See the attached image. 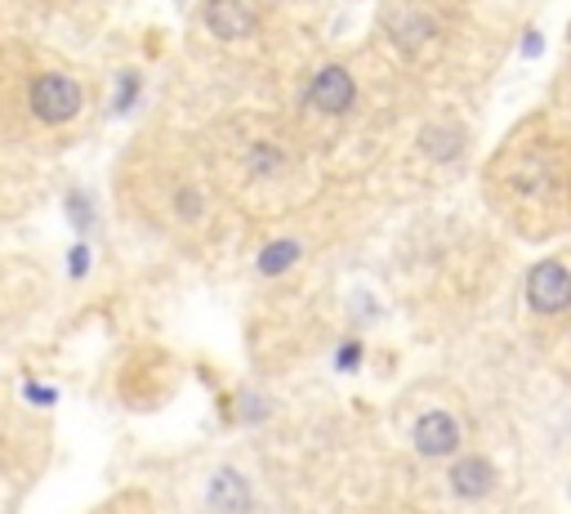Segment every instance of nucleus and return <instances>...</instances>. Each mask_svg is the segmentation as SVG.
<instances>
[{
    "mask_svg": "<svg viewBox=\"0 0 571 514\" xmlns=\"http://www.w3.org/2000/svg\"><path fill=\"white\" fill-rule=\"evenodd\" d=\"M32 113H36L41 122H50V126L72 122V117L81 113V85L67 81V76H59V72L41 76V81L32 85Z\"/></svg>",
    "mask_w": 571,
    "mask_h": 514,
    "instance_id": "1",
    "label": "nucleus"
},
{
    "mask_svg": "<svg viewBox=\"0 0 571 514\" xmlns=\"http://www.w3.org/2000/svg\"><path fill=\"white\" fill-rule=\"evenodd\" d=\"M527 300L536 314H562L567 300H571V282H567V269L558 260H544L527 273Z\"/></svg>",
    "mask_w": 571,
    "mask_h": 514,
    "instance_id": "2",
    "label": "nucleus"
},
{
    "mask_svg": "<svg viewBox=\"0 0 571 514\" xmlns=\"http://www.w3.org/2000/svg\"><path fill=\"white\" fill-rule=\"evenodd\" d=\"M251 166H255L260 175H273V170L282 166V153H277V148H255V153H251Z\"/></svg>",
    "mask_w": 571,
    "mask_h": 514,
    "instance_id": "11",
    "label": "nucleus"
},
{
    "mask_svg": "<svg viewBox=\"0 0 571 514\" xmlns=\"http://www.w3.org/2000/svg\"><path fill=\"white\" fill-rule=\"evenodd\" d=\"M389 32H393V41L406 50V54H415L429 36H433V23L424 19V14H406V19H398V23H389Z\"/></svg>",
    "mask_w": 571,
    "mask_h": 514,
    "instance_id": "8",
    "label": "nucleus"
},
{
    "mask_svg": "<svg viewBox=\"0 0 571 514\" xmlns=\"http://www.w3.org/2000/svg\"><path fill=\"white\" fill-rule=\"evenodd\" d=\"M455 448H461V426H455L446 411H429V417H420V426H415V452H424V457H451Z\"/></svg>",
    "mask_w": 571,
    "mask_h": 514,
    "instance_id": "4",
    "label": "nucleus"
},
{
    "mask_svg": "<svg viewBox=\"0 0 571 514\" xmlns=\"http://www.w3.org/2000/svg\"><path fill=\"white\" fill-rule=\"evenodd\" d=\"M451 487L461 496H469V501H478V496H487L496 487V470L483 457H465V461L451 465Z\"/></svg>",
    "mask_w": 571,
    "mask_h": 514,
    "instance_id": "6",
    "label": "nucleus"
},
{
    "mask_svg": "<svg viewBox=\"0 0 571 514\" xmlns=\"http://www.w3.org/2000/svg\"><path fill=\"white\" fill-rule=\"evenodd\" d=\"M210 505L219 514H242L251 505V483L237 470H219L214 483H210Z\"/></svg>",
    "mask_w": 571,
    "mask_h": 514,
    "instance_id": "7",
    "label": "nucleus"
},
{
    "mask_svg": "<svg viewBox=\"0 0 571 514\" xmlns=\"http://www.w3.org/2000/svg\"><path fill=\"white\" fill-rule=\"evenodd\" d=\"M420 148H424L433 161H451L455 153L465 148V135H461V130H451V126H437V130H429V135L420 139Z\"/></svg>",
    "mask_w": 571,
    "mask_h": 514,
    "instance_id": "9",
    "label": "nucleus"
},
{
    "mask_svg": "<svg viewBox=\"0 0 571 514\" xmlns=\"http://www.w3.org/2000/svg\"><path fill=\"white\" fill-rule=\"evenodd\" d=\"M353 94H358L353 76H349L345 67H335V63L321 67L317 81H313V90H308L313 108H321V113H349V108H353Z\"/></svg>",
    "mask_w": 571,
    "mask_h": 514,
    "instance_id": "3",
    "label": "nucleus"
},
{
    "mask_svg": "<svg viewBox=\"0 0 571 514\" xmlns=\"http://www.w3.org/2000/svg\"><path fill=\"white\" fill-rule=\"evenodd\" d=\"M358 358H362V349L358 345H345V354H339V367H353Z\"/></svg>",
    "mask_w": 571,
    "mask_h": 514,
    "instance_id": "12",
    "label": "nucleus"
},
{
    "mask_svg": "<svg viewBox=\"0 0 571 514\" xmlns=\"http://www.w3.org/2000/svg\"><path fill=\"white\" fill-rule=\"evenodd\" d=\"M295 260H299V246H295V242H273V246L260 255V273H264V277H277V273H286Z\"/></svg>",
    "mask_w": 571,
    "mask_h": 514,
    "instance_id": "10",
    "label": "nucleus"
},
{
    "mask_svg": "<svg viewBox=\"0 0 571 514\" xmlns=\"http://www.w3.org/2000/svg\"><path fill=\"white\" fill-rule=\"evenodd\" d=\"M205 28L219 41H242V36H251L255 14L242 6V0H210V6H205Z\"/></svg>",
    "mask_w": 571,
    "mask_h": 514,
    "instance_id": "5",
    "label": "nucleus"
}]
</instances>
